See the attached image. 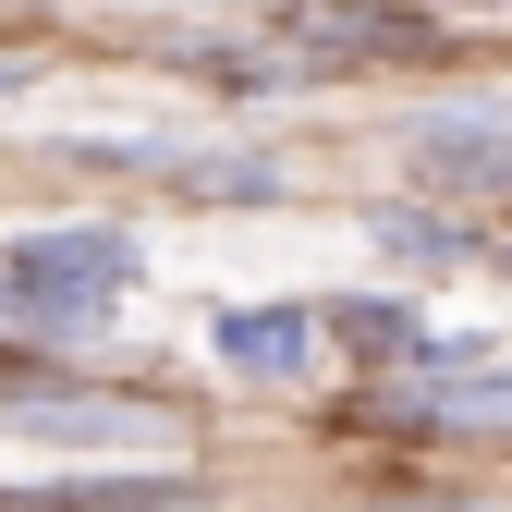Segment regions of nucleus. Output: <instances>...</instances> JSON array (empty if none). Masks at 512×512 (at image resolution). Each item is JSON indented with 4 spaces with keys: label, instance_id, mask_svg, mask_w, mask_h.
<instances>
[{
    "label": "nucleus",
    "instance_id": "nucleus-1",
    "mask_svg": "<svg viewBox=\"0 0 512 512\" xmlns=\"http://www.w3.org/2000/svg\"><path fill=\"white\" fill-rule=\"evenodd\" d=\"M147 256L122 232H13L0 244V317H13L25 342H98L110 305L135 293Z\"/></svg>",
    "mask_w": 512,
    "mask_h": 512
},
{
    "label": "nucleus",
    "instance_id": "nucleus-2",
    "mask_svg": "<svg viewBox=\"0 0 512 512\" xmlns=\"http://www.w3.org/2000/svg\"><path fill=\"white\" fill-rule=\"evenodd\" d=\"M317 330H330L317 305H220V330H208V342H220L232 378H305Z\"/></svg>",
    "mask_w": 512,
    "mask_h": 512
},
{
    "label": "nucleus",
    "instance_id": "nucleus-3",
    "mask_svg": "<svg viewBox=\"0 0 512 512\" xmlns=\"http://www.w3.org/2000/svg\"><path fill=\"white\" fill-rule=\"evenodd\" d=\"M415 171L439 183V196H512V135H488V122H427Z\"/></svg>",
    "mask_w": 512,
    "mask_h": 512
},
{
    "label": "nucleus",
    "instance_id": "nucleus-4",
    "mask_svg": "<svg viewBox=\"0 0 512 512\" xmlns=\"http://www.w3.org/2000/svg\"><path fill=\"white\" fill-rule=\"evenodd\" d=\"M0 512H183V476H37L0 488Z\"/></svg>",
    "mask_w": 512,
    "mask_h": 512
},
{
    "label": "nucleus",
    "instance_id": "nucleus-5",
    "mask_svg": "<svg viewBox=\"0 0 512 512\" xmlns=\"http://www.w3.org/2000/svg\"><path fill=\"white\" fill-rule=\"evenodd\" d=\"M330 342L366 354V366H415V354H427L415 305H391V293H342V305H330Z\"/></svg>",
    "mask_w": 512,
    "mask_h": 512
},
{
    "label": "nucleus",
    "instance_id": "nucleus-6",
    "mask_svg": "<svg viewBox=\"0 0 512 512\" xmlns=\"http://www.w3.org/2000/svg\"><path fill=\"white\" fill-rule=\"evenodd\" d=\"M378 244H391L403 269H464V256H476L464 220H427V208H391V220H378Z\"/></svg>",
    "mask_w": 512,
    "mask_h": 512
},
{
    "label": "nucleus",
    "instance_id": "nucleus-7",
    "mask_svg": "<svg viewBox=\"0 0 512 512\" xmlns=\"http://www.w3.org/2000/svg\"><path fill=\"white\" fill-rule=\"evenodd\" d=\"M342 49H366V61H427L439 37H427V13H342Z\"/></svg>",
    "mask_w": 512,
    "mask_h": 512
}]
</instances>
